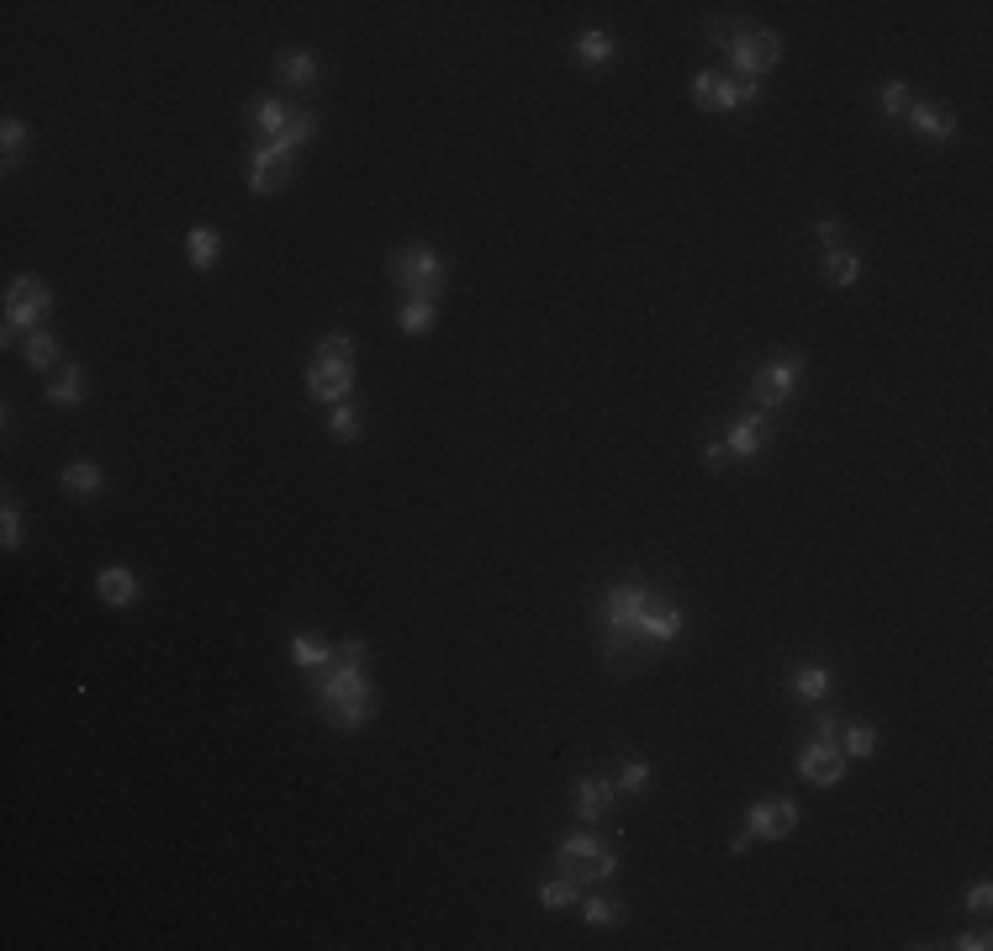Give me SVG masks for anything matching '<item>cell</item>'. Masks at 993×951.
I'll use <instances>...</instances> for the list:
<instances>
[{
	"label": "cell",
	"instance_id": "obj_1",
	"mask_svg": "<svg viewBox=\"0 0 993 951\" xmlns=\"http://www.w3.org/2000/svg\"><path fill=\"white\" fill-rule=\"evenodd\" d=\"M317 714L333 730H360L365 719H376V687L365 677V640H344L333 666L317 677Z\"/></svg>",
	"mask_w": 993,
	"mask_h": 951
},
{
	"label": "cell",
	"instance_id": "obj_2",
	"mask_svg": "<svg viewBox=\"0 0 993 951\" xmlns=\"http://www.w3.org/2000/svg\"><path fill=\"white\" fill-rule=\"evenodd\" d=\"M645 598H650V587L645 582H618V587H608V598H603V634H608V661H618L629 645H650L640 629H634V619H640V608H645Z\"/></svg>",
	"mask_w": 993,
	"mask_h": 951
},
{
	"label": "cell",
	"instance_id": "obj_3",
	"mask_svg": "<svg viewBox=\"0 0 993 951\" xmlns=\"http://www.w3.org/2000/svg\"><path fill=\"white\" fill-rule=\"evenodd\" d=\"M391 281L402 286V296L412 302H439L444 296V286H449V265L434 254V249H423V244H407V249H397L391 254Z\"/></svg>",
	"mask_w": 993,
	"mask_h": 951
},
{
	"label": "cell",
	"instance_id": "obj_4",
	"mask_svg": "<svg viewBox=\"0 0 993 951\" xmlns=\"http://www.w3.org/2000/svg\"><path fill=\"white\" fill-rule=\"evenodd\" d=\"M708 37L729 53V64H735L740 80H756L761 69H772L782 59V37L777 32H745V27L719 22V27H708Z\"/></svg>",
	"mask_w": 993,
	"mask_h": 951
},
{
	"label": "cell",
	"instance_id": "obj_5",
	"mask_svg": "<svg viewBox=\"0 0 993 951\" xmlns=\"http://www.w3.org/2000/svg\"><path fill=\"white\" fill-rule=\"evenodd\" d=\"M555 867L566 872L571 883H608L618 872V856H613V846L592 841V835H571V841H560Z\"/></svg>",
	"mask_w": 993,
	"mask_h": 951
},
{
	"label": "cell",
	"instance_id": "obj_6",
	"mask_svg": "<svg viewBox=\"0 0 993 951\" xmlns=\"http://www.w3.org/2000/svg\"><path fill=\"white\" fill-rule=\"evenodd\" d=\"M692 101L703 111H735V106H756L761 85L756 80H724L719 69H703V74H692Z\"/></svg>",
	"mask_w": 993,
	"mask_h": 951
},
{
	"label": "cell",
	"instance_id": "obj_7",
	"mask_svg": "<svg viewBox=\"0 0 993 951\" xmlns=\"http://www.w3.org/2000/svg\"><path fill=\"white\" fill-rule=\"evenodd\" d=\"M53 312V291L48 281H37V275H16V281L6 286V328H27L37 333V323Z\"/></svg>",
	"mask_w": 993,
	"mask_h": 951
},
{
	"label": "cell",
	"instance_id": "obj_8",
	"mask_svg": "<svg viewBox=\"0 0 993 951\" xmlns=\"http://www.w3.org/2000/svg\"><path fill=\"white\" fill-rule=\"evenodd\" d=\"M286 180H291V148H280V143H259L254 154H249V185H254V196H275V191H286Z\"/></svg>",
	"mask_w": 993,
	"mask_h": 951
},
{
	"label": "cell",
	"instance_id": "obj_9",
	"mask_svg": "<svg viewBox=\"0 0 993 951\" xmlns=\"http://www.w3.org/2000/svg\"><path fill=\"white\" fill-rule=\"evenodd\" d=\"M307 391L317 402H349V391H354V360H317L312 354V365H307Z\"/></svg>",
	"mask_w": 993,
	"mask_h": 951
},
{
	"label": "cell",
	"instance_id": "obj_10",
	"mask_svg": "<svg viewBox=\"0 0 993 951\" xmlns=\"http://www.w3.org/2000/svg\"><path fill=\"white\" fill-rule=\"evenodd\" d=\"M634 629H640L650 645H671L682 634V608L671 603V598H661V592H650L645 608H640V619H634Z\"/></svg>",
	"mask_w": 993,
	"mask_h": 951
},
{
	"label": "cell",
	"instance_id": "obj_11",
	"mask_svg": "<svg viewBox=\"0 0 993 951\" xmlns=\"http://www.w3.org/2000/svg\"><path fill=\"white\" fill-rule=\"evenodd\" d=\"M798 804H793V798H761V804L751 809V825H745V830H751V835H761V841H782V835H793L798 830Z\"/></svg>",
	"mask_w": 993,
	"mask_h": 951
},
{
	"label": "cell",
	"instance_id": "obj_12",
	"mask_svg": "<svg viewBox=\"0 0 993 951\" xmlns=\"http://www.w3.org/2000/svg\"><path fill=\"white\" fill-rule=\"evenodd\" d=\"M798 376H803V360H798V354H793V360L766 365L761 376H756V402H761V413H772V407L788 402L793 386H798Z\"/></svg>",
	"mask_w": 993,
	"mask_h": 951
},
{
	"label": "cell",
	"instance_id": "obj_13",
	"mask_svg": "<svg viewBox=\"0 0 993 951\" xmlns=\"http://www.w3.org/2000/svg\"><path fill=\"white\" fill-rule=\"evenodd\" d=\"M798 772L814 782V788H835L840 777H846V756L835 751V740H814V745H803V756H798Z\"/></svg>",
	"mask_w": 993,
	"mask_h": 951
},
{
	"label": "cell",
	"instance_id": "obj_14",
	"mask_svg": "<svg viewBox=\"0 0 993 951\" xmlns=\"http://www.w3.org/2000/svg\"><path fill=\"white\" fill-rule=\"evenodd\" d=\"M724 444H729V455H740V460H756V455L766 450V418H761V413H745V418H735V423H729V434H724Z\"/></svg>",
	"mask_w": 993,
	"mask_h": 951
},
{
	"label": "cell",
	"instance_id": "obj_15",
	"mask_svg": "<svg viewBox=\"0 0 993 951\" xmlns=\"http://www.w3.org/2000/svg\"><path fill=\"white\" fill-rule=\"evenodd\" d=\"M96 592H101L106 608H133L143 587H138V576L127 571V566H106V571L96 576Z\"/></svg>",
	"mask_w": 993,
	"mask_h": 951
},
{
	"label": "cell",
	"instance_id": "obj_16",
	"mask_svg": "<svg viewBox=\"0 0 993 951\" xmlns=\"http://www.w3.org/2000/svg\"><path fill=\"white\" fill-rule=\"evenodd\" d=\"M909 127H914V133H920V138H930V143H946L951 133H957V111L914 101V106H909Z\"/></svg>",
	"mask_w": 993,
	"mask_h": 951
},
{
	"label": "cell",
	"instance_id": "obj_17",
	"mask_svg": "<svg viewBox=\"0 0 993 951\" xmlns=\"http://www.w3.org/2000/svg\"><path fill=\"white\" fill-rule=\"evenodd\" d=\"M613 798H618V782L582 777V782H576V793H571V804H576V814H582V819H597V814L613 809Z\"/></svg>",
	"mask_w": 993,
	"mask_h": 951
},
{
	"label": "cell",
	"instance_id": "obj_18",
	"mask_svg": "<svg viewBox=\"0 0 993 951\" xmlns=\"http://www.w3.org/2000/svg\"><path fill=\"white\" fill-rule=\"evenodd\" d=\"M59 487L69 497H90V492L106 487V471H101L96 460H74V465H64V471H59Z\"/></svg>",
	"mask_w": 993,
	"mask_h": 951
},
{
	"label": "cell",
	"instance_id": "obj_19",
	"mask_svg": "<svg viewBox=\"0 0 993 951\" xmlns=\"http://www.w3.org/2000/svg\"><path fill=\"white\" fill-rule=\"evenodd\" d=\"M333 656H339V650H333V645L323 640V634H312V629H302V634L291 640V661H296V666H307V671L333 666Z\"/></svg>",
	"mask_w": 993,
	"mask_h": 951
},
{
	"label": "cell",
	"instance_id": "obj_20",
	"mask_svg": "<svg viewBox=\"0 0 993 951\" xmlns=\"http://www.w3.org/2000/svg\"><path fill=\"white\" fill-rule=\"evenodd\" d=\"M275 74H280L286 85L307 90V85H317V59H312L307 48H296V53H280V59H275Z\"/></svg>",
	"mask_w": 993,
	"mask_h": 951
},
{
	"label": "cell",
	"instance_id": "obj_21",
	"mask_svg": "<svg viewBox=\"0 0 993 951\" xmlns=\"http://www.w3.org/2000/svg\"><path fill=\"white\" fill-rule=\"evenodd\" d=\"M185 254H191L196 270H212L217 254H222V233L217 228H191V233H185Z\"/></svg>",
	"mask_w": 993,
	"mask_h": 951
},
{
	"label": "cell",
	"instance_id": "obj_22",
	"mask_svg": "<svg viewBox=\"0 0 993 951\" xmlns=\"http://www.w3.org/2000/svg\"><path fill=\"white\" fill-rule=\"evenodd\" d=\"M48 402H53V407H80V402H85V370H80V365L59 370V376H53V386H48Z\"/></svg>",
	"mask_w": 993,
	"mask_h": 951
},
{
	"label": "cell",
	"instance_id": "obj_23",
	"mask_svg": "<svg viewBox=\"0 0 993 951\" xmlns=\"http://www.w3.org/2000/svg\"><path fill=\"white\" fill-rule=\"evenodd\" d=\"M286 122H291V111L280 106L275 96H265V101L254 106V133L265 138V143H280V133H286Z\"/></svg>",
	"mask_w": 993,
	"mask_h": 951
},
{
	"label": "cell",
	"instance_id": "obj_24",
	"mask_svg": "<svg viewBox=\"0 0 993 951\" xmlns=\"http://www.w3.org/2000/svg\"><path fill=\"white\" fill-rule=\"evenodd\" d=\"M22 360L32 365V370H48V365H59V339L53 333H27V344H22Z\"/></svg>",
	"mask_w": 993,
	"mask_h": 951
},
{
	"label": "cell",
	"instance_id": "obj_25",
	"mask_svg": "<svg viewBox=\"0 0 993 951\" xmlns=\"http://www.w3.org/2000/svg\"><path fill=\"white\" fill-rule=\"evenodd\" d=\"M434 323H439V307H434V302H418V296H412V302H402V312H397V328H402V333H428Z\"/></svg>",
	"mask_w": 993,
	"mask_h": 951
},
{
	"label": "cell",
	"instance_id": "obj_26",
	"mask_svg": "<svg viewBox=\"0 0 993 951\" xmlns=\"http://www.w3.org/2000/svg\"><path fill=\"white\" fill-rule=\"evenodd\" d=\"M824 275H830V286H851L856 275H861V259L851 249H830V254H824Z\"/></svg>",
	"mask_w": 993,
	"mask_h": 951
},
{
	"label": "cell",
	"instance_id": "obj_27",
	"mask_svg": "<svg viewBox=\"0 0 993 951\" xmlns=\"http://www.w3.org/2000/svg\"><path fill=\"white\" fill-rule=\"evenodd\" d=\"M576 899H582V883H571L566 872H560V878H550L545 888H539V904H545V909H571Z\"/></svg>",
	"mask_w": 993,
	"mask_h": 951
},
{
	"label": "cell",
	"instance_id": "obj_28",
	"mask_svg": "<svg viewBox=\"0 0 993 951\" xmlns=\"http://www.w3.org/2000/svg\"><path fill=\"white\" fill-rule=\"evenodd\" d=\"M317 133V111L312 106H302V111H291V122H286V133H280V148H291V154H296V148H302L307 138Z\"/></svg>",
	"mask_w": 993,
	"mask_h": 951
},
{
	"label": "cell",
	"instance_id": "obj_29",
	"mask_svg": "<svg viewBox=\"0 0 993 951\" xmlns=\"http://www.w3.org/2000/svg\"><path fill=\"white\" fill-rule=\"evenodd\" d=\"M846 756H856V761H867L872 751H877V724H867V719H856V724H846Z\"/></svg>",
	"mask_w": 993,
	"mask_h": 951
},
{
	"label": "cell",
	"instance_id": "obj_30",
	"mask_svg": "<svg viewBox=\"0 0 993 951\" xmlns=\"http://www.w3.org/2000/svg\"><path fill=\"white\" fill-rule=\"evenodd\" d=\"M0 143H6V170H16V164H22V148L32 143V133H27V122H16V117H6V122H0Z\"/></svg>",
	"mask_w": 993,
	"mask_h": 951
},
{
	"label": "cell",
	"instance_id": "obj_31",
	"mask_svg": "<svg viewBox=\"0 0 993 951\" xmlns=\"http://www.w3.org/2000/svg\"><path fill=\"white\" fill-rule=\"evenodd\" d=\"M576 59L582 64H608L613 59V37L608 32H582L576 37Z\"/></svg>",
	"mask_w": 993,
	"mask_h": 951
},
{
	"label": "cell",
	"instance_id": "obj_32",
	"mask_svg": "<svg viewBox=\"0 0 993 951\" xmlns=\"http://www.w3.org/2000/svg\"><path fill=\"white\" fill-rule=\"evenodd\" d=\"M793 693L798 698H824V693H830V671H824V666H798L793 671Z\"/></svg>",
	"mask_w": 993,
	"mask_h": 951
},
{
	"label": "cell",
	"instance_id": "obj_33",
	"mask_svg": "<svg viewBox=\"0 0 993 951\" xmlns=\"http://www.w3.org/2000/svg\"><path fill=\"white\" fill-rule=\"evenodd\" d=\"M582 920L597 925V930L624 925V904H618V899H587V904H582Z\"/></svg>",
	"mask_w": 993,
	"mask_h": 951
},
{
	"label": "cell",
	"instance_id": "obj_34",
	"mask_svg": "<svg viewBox=\"0 0 993 951\" xmlns=\"http://www.w3.org/2000/svg\"><path fill=\"white\" fill-rule=\"evenodd\" d=\"M877 101H883V111H888V117H909V106H914V90H909V80H888L883 90H877Z\"/></svg>",
	"mask_w": 993,
	"mask_h": 951
},
{
	"label": "cell",
	"instance_id": "obj_35",
	"mask_svg": "<svg viewBox=\"0 0 993 951\" xmlns=\"http://www.w3.org/2000/svg\"><path fill=\"white\" fill-rule=\"evenodd\" d=\"M328 434L333 439H360V407H354V402H339V407H333V418H328Z\"/></svg>",
	"mask_w": 993,
	"mask_h": 951
},
{
	"label": "cell",
	"instance_id": "obj_36",
	"mask_svg": "<svg viewBox=\"0 0 993 951\" xmlns=\"http://www.w3.org/2000/svg\"><path fill=\"white\" fill-rule=\"evenodd\" d=\"M22 508H16V502L6 497V508H0V545H6V550H22Z\"/></svg>",
	"mask_w": 993,
	"mask_h": 951
},
{
	"label": "cell",
	"instance_id": "obj_37",
	"mask_svg": "<svg viewBox=\"0 0 993 951\" xmlns=\"http://www.w3.org/2000/svg\"><path fill=\"white\" fill-rule=\"evenodd\" d=\"M618 788H624V793H645L650 788V767H645V761H624V767H618Z\"/></svg>",
	"mask_w": 993,
	"mask_h": 951
},
{
	"label": "cell",
	"instance_id": "obj_38",
	"mask_svg": "<svg viewBox=\"0 0 993 951\" xmlns=\"http://www.w3.org/2000/svg\"><path fill=\"white\" fill-rule=\"evenodd\" d=\"M317 360H354V339L349 333H328V339L317 344Z\"/></svg>",
	"mask_w": 993,
	"mask_h": 951
},
{
	"label": "cell",
	"instance_id": "obj_39",
	"mask_svg": "<svg viewBox=\"0 0 993 951\" xmlns=\"http://www.w3.org/2000/svg\"><path fill=\"white\" fill-rule=\"evenodd\" d=\"M967 909H972V915H988V909H993V883H972L967 888Z\"/></svg>",
	"mask_w": 993,
	"mask_h": 951
},
{
	"label": "cell",
	"instance_id": "obj_40",
	"mask_svg": "<svg viewBox=\"0 0 993 951\" xmlns=\"http://www.w3.org/2000/svg\"><path fill=\"white\" fill-rule=\"evenodd\" d=\"M951 946H957V951H988V946H993V936H988V930H967V936H957Z\"/></svg>",
	"mask_w": 993,
	"mask_h": 951
},
{
	"label": "cell",
	"instance_id": "obj_41",
	"mask_svg": "<svg viewBox=\"0 0 993 951\" xmlns=\"http://www.w3.org/2000/svg\"><path fill=\"white\" fill-rule=\"evenodd\" d=\"M819 244L824 249H840V222L835 217H819Z\"/></svg>",
	"mask_w": 993,
	"mask_h": 951
},
{
	"label": "cell",
	"instance_id": "obj_42",
	"mask_svg": "<svg viewBox=\"0 0 993 951\" xmlns=\"http://www.w3.org/2000/svg\"><path fill=\"white\" fill-rule=\"evenodd\" d=\"M814 730H819V740H835L840 730H846V724H840L835 714H819V719H814Z\"/></svg>",
	"mask_w": 993,
	"mask_h": 951
},
{
	"label": "cell",
	"instance_id": "obj_43",
	"mask_svg": "<svg viewBox=\"0 0 993 951\" xmlns=\"http://www.w3.org/2000/svg\"><path fill=\"white\" fill-rule=\"evenodd\" d=\"M703 460H708V465H724V460H729V444H724V439H719V444H708Z\"/></svg>",
	"mask_w": 993,
	"mask_h": 951
}]
</instances>
